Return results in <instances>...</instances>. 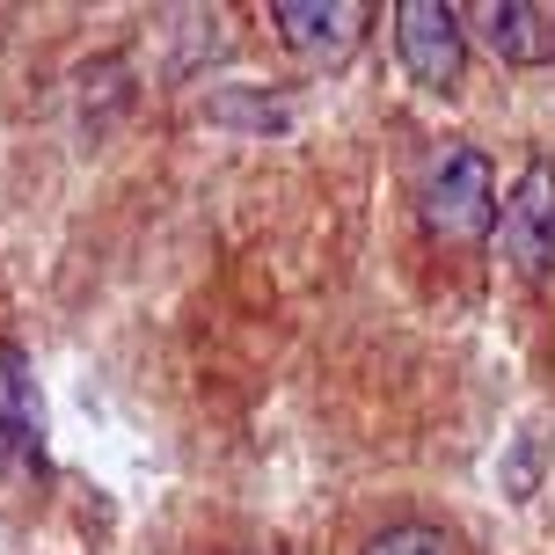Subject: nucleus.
Here are the masks:
<instances>
[{
    "label": "nucleus",
    "mask_w": 555,
    "mask_h": 555,
    "mask_svg": "<svg viewBox=\"0 0 555 555\" xmlns=\"http://www.w3.org/2000/svg\"><path fill=\"white\" fill-rule=\"evenodd\" d=\"M424 227L439 242H482L498 227V168L475 146H439L424 176Z\"/></svg>",
    "instance_id": "f257e3e1"
},
{
    "label": "nucleus",
    "mask_w": 555,
    "mask_h": 555,
    "mask_svg": "<svg viewBox=\"0 0 555 555\" xmlns=\"http://www.w3.org/2000/svg\"><path fill=\"white\" fill-rule=\"evenodd\" d=\"M395 52L410 66V81L453 88L468 66V23L446 0H395Z\"/></svg>",
    "instance_id": "f03ea898"
},
{
    "label": "nucleus",
    "mask_w": 555,
    "mask_h": 555,
    "mask_svg": "<svg viewBox=\"0 0 555 555\" xmlns=\"http://www.w3.org/2000/svg\"><path fill=\"white\" fill-rule=\"evenodd\" d=\"M271 23H278V37H285L300 59H314V66H344V59L365 44L373 8H365V0H271Z\"/></svg>",
    "instance_id": "7ed1b4c3"
},
{
    "label": "nucleus",
    "mask_w": 555,
    "mask_h": 555,
    "mask_svg": "<svg viewBox=\"0 0 555 555\" xmlns=\"http://www.w3.org/2000/svg\"><path fill=\"white\" fill-rule=\"evenodd\" d=\"M498 242L527 278L555 271V168L548 162H533L498 205Z\"/></svg>",
    "instance_id": "20e7f679"
},
{
    "label": "nucleus",
    "mask_w": 555,
    "mask_h": 555,
    "mask_svg": "<svg viewBox=\"0 0 555 555\" xmlns=\"http://www.w3.org/2000/svg\"><path fill=\"white\" fill-rule=\"evenodd\" d=\"M0 468L44 475V402L15 344H0Z\"/></svg>",
    "instance_id": "39448f33"
},
{
    "label": "nucleus",
    "mask_w": 555,
    "mask_h": 555,
    "mask_svg": "<svg viewBox=\"0 0 555 555\" xmlns=\"http://www.w3.org/2000/svg\"><path fill=\"white\" fill-rule=\"evenodd\" d=\"M461 23L504 66H548L555 59V8H541V0H482V8H461Z\"/></svg>",
    "instance_id": "423d86ee"
},
{
    "label": "nucleus",
    "mask_w": 555,
    "mask_h": 555,
    "mask_svg": "<svg viewBox=\"0 0 555 555\" xmlns=\"http://www.w3.org/2000/svg\"><path fill=\"white\" fill-rule=\"evenodd\" d=\"M365 555H453V541L439 527H388L365 541Z\"/></svg>",
    "instance_id": "0eeeda50"
}]
</instances>
